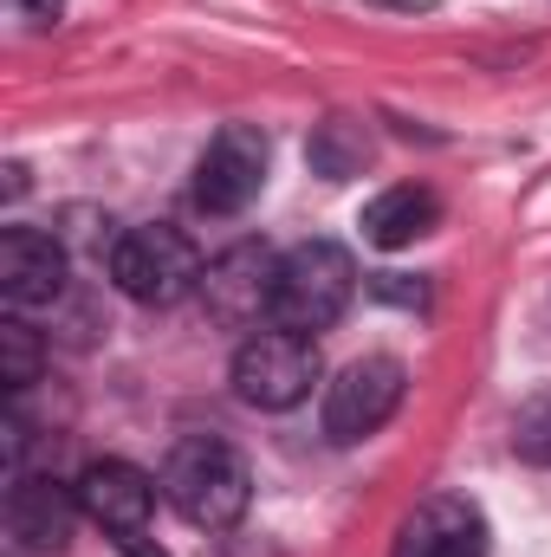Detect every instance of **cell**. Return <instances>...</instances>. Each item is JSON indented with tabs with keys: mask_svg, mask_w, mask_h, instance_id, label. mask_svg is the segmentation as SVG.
<instances>
[{
	"mask_svg": "<svg viewBox=\"0 0 551 557\" xmlns=\"http://www.w3.org/2000/svg\"><path fill=\"white\" fill-rule=\"evenodd\" d=\"M162 493H169V506L188 525L228 532V525L247 519L254 473H247V460H241L234 441H221V434H182L169 447V460H162Z\"/></svg>",
	"mask_w": 551,
	"mask_h": 557,
	"instance_id": "cell-1",
	"label": "cell"
},
{
	"mask_svg": "<svg viewBox=\"0 0 551 557\" xmlns=\"http://www.w3.org/2000/svg\"><path fill=\"white\" fill-rule=\"evenodd\" d=\"M357 292V267L338 240H305L292 253H279V285H273V324L279 331H298V337H318L344 318Z\"/></svg>",
	"mask_w": 551,
	"mask_h": 557,
	"instance_id": "cell-2",
	"label": "cell"
},
{
	"mask_svg": "<svg viewBox=\"0 0 551 557\" xmlns=\"http://www.w3.org/2000/svg\"><path fill=\"white\" fill-rule=\"evenodd\" d=\"M105 267H111V285H118L131 305H149V311L182 305V298L201 285V253H195V240H188L182 227H169V221H143L131 234H118Z\"/></svg>",
	"mask_w": 551,
	"mask_h": 557,
	"instance_id": "cell-3",
	"label": "cell"
},
{
	"mask_svg": "<svg viewBox=\"0 0 551 557\" xmlns=\"http://www.w3.org/2000/svg\"><path fill=\"white\" fill-rule=\"evenodd\" d=\"M318 383V337H298V331H254L241 350H234V396L247 409H292L305 403Z\"/></svg>",
	"mask_w": 551,
	"mask_h": 557,
	"instance_id": "cell-4",
	"label": "cell"
},
{
	"mask_svg": "<svg viewBox=\"0 0 551 557\" xmlns=\"http://www.w3.org/2000/svg\"><path fill=\"white\" fill-rule=\"evenodd\" d=\"M267 169H273L267 131L221 124L208 137V149H201V162H195V208L201 214H241V208H254L260 188H267Z\"/></svg>",
	"mask_w": 551,
	"mask_h": 557,
	"instance_id": "cell-5",
	"label": "cell"
},
{
	"mask_svg": "<svg viewBox=\"0 0 551 557\" xmlns=\"http://www.w3.org/2000/svg\"><path fill=\"white\" fill-rule=\"evenodd\" d=\"M273 285H279V253L260 247V240H241V247H228L221 260L201 267L195 298H201V311H208L215 324L247 331V324L273 318Z\"/></svg>",
	"mask_w": 551,
	"mask_h": 557,
	"instance_id": "cell-6",
	"label": "cell"
},
{
	"mask_svg": "<svg viewBox=\"0 0 551 557\" xmlns=\"http://www.w3.org/2000/svg\"><path fill=\"white\" fill-rule=\"evenodd\" d=\"M409 370L396 357H357L325 383V434L331 441H364L403 409Z\"/></svg>",
	"mask_w": 551,
	"mask_h": 557,
	"instance_id": "cell-7",
	"label": "cell"
},
{
	"mask_svg": "<svg viewBox=\"0 0 551 557\" xmlns=\"http://www.w3.org/2000/svg\"><path fill=\"white\" fill-rule=\"evenodd\" d=\"M78 486H59L46 473H13L7 480V532L26 552H65L72 525H78Z\"/></svg>",
	"mask_w": 551,
	"mask_h": 557,
	"instance_id": "cell-8",
	"label": "cell"
},
{
	"mask_svg": "<svg viewBox=\"0 0 551 557\" xmlns=\"http://www.w3.org/2000/svg\"><path fill=\"white\" fill-rule=\"evenodd\" d=\"M59 292H65V247L39 227H7L0 234V298H7V311L59 305Z\"/></svg>",
	"mask_w": 551,
	"mask_h": 557,
	"instance_id": "cell-9",
	"label": "cell"
},
{
	"mask_svg": "<svg viewBox=\"0 0 551 557\" xmlns=\"http://www.w3.org/2000/svg\"><path fill=\"white\" fill-rule=\"evenodd\" d=\"M78 506L91 525H105L111 539H131L149 532V512H156V480L131 467V460H91L78 473Z\"/></svg>",
	"mask_w": 551,
	"mask_h": 557,
	"instance_id": "cell-10",
	"label": "cell"
},
{
	"mask_svg": "<svg viewBox=\"0 0 551 557\" xmlns=\"http://www.w3.org/2000/svg\"><path fill=\"white\" fill-rule=\"evenodd\" d=\"M396 557H487V519L467 499H428L409 512Z\"/></svg>",
	"mask_w": 551,
	"mask_h": 557,
	"instance_id": "cell-11",
	"label": "cell"
},
{
	"mask_svg": "<svg viewBox=\"0 0 551 557\" xmlns=\"http://www.w3.org/2000/svg\"><path fill=\"white\" fill-rule=\"evenodd\" d=\"M441 221V201H434V188H421V182H396V188H383L370 208H364V240L370 247H383V253H396V247H409L421 240L428 227Z\"/></svg>",
	"mask_w": 551,
	"mask_h": 557,
	"instance_id": "cell-12",
	"label": "cell"
},
{
	"mask_svg": "<svg viewBox=\"0 0 551 557\" xmlns=\"http://www.w3.org/2000/svg\"><path fill=\"white\" fill-rule=\"evenodd\" d=\"M305 156H311V169H318L325 182H351V175L370 169L377 143H370V124H357V117H325V124L311 131V143H305Z\"/></svg>",
	"mask_w": 551,
	"mask_h": 557,
	"instance_id": "cell-13",
	"label": "cell"
},
{
	"mask_svg": "<svg viewBox=\"0 0 551 557\" xmlns=\"http://www.w3.org/2000/svg\"><path fill=\"white\" fill-rule=\"evenodd\" d=\"M39 337H33V324L13 311V318H0V383L20 396V389H33L39 383Z\"/></svg>",
	"mask_w": 551,
	"mask_h": 557,
	"instance_id": "cell-14",
	"label": "cell"
},
{
	"mask_svg": "<svg viewBox=\"0 0 551 557\" xmlns=\"http://www.w3.org/2000/svg\"><path fill=\"white\" fill-rule=\"evenodd\" d=\"M513 454L526 467H551V383L513 409Z\"/></svg>",
	"mask_w": 551,
	"mask_h": 557,
	"instance_id": "cell-15",
	"label": "cell"
},
{
	"mask_svg": "<svg viewBox=\"0 0 551 557\" xmlns=\"http://www.w3.org/2000/svg\"><path fill=\"white\" fill-rule=\"evenodd\" d=\"M370 292L377 298H390V305H421L428 292H421V278H409V273H377L370 278Z\"/></svg>",
	"mask_w": 551,
	"mask_h": 557,
	"instance_id": "cell-16",
	"label": "cell"
},
{
	"mask_svg": "<svg viewBox=\"0 0 551 557\" xmlns=\"http://www.w3.org/2000/svg\"><path fill=\"white\" fill-rule=\"evenodd\" d=\"M118 552H124V557H169L162 545H156V539H149V532H131V539H118Z\"/></svg>",
	"mask_w": 551,
	"mask_h": 557,
	"instance_id": "cell-17",
	"label": "cell"
},
{
	"mask_svg": "<svg viewBox=\"0 0 551 557\" xmlns=\"http://www.w3.org/2000/svg\"><path fill=\"white\" fill-rule=\"evenodd\" d=\"M20 7L39 13V20H59V13H65V0H20Z\"/></svg>",
	"mask_w": 551,
	"mask_h": 557,
	"instance_id": "cell-18",
	"label": "cell"
}]
</instances>
